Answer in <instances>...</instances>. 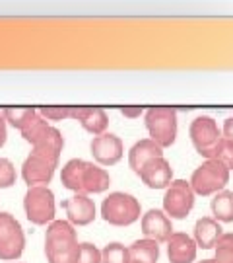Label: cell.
Masks as SVG:
<instances>
[{"label": "cell", "instance_id": "484cf974", "mask_svg": "<svg viewBox=\"0 0 233 263\" xmlns=\"http://www.w3.org/2000/svg\"><path fill=\"white\" fill-rule=\"evenodd\" d=\"M214 263H233V234L224 232L214 246Z\"/></svg>", "mask_w": 233, "mask_h": 263}, {"label": "cell", "instance_id": "ba28073f", "mask_svg": "<svg viewBox=\"0 0 233 263\" xmlns=\"http://www.w3.org/2000/svg\"><path fill=\"white\" fill-rule=\"evenodd\" d=\"M188 135H190V141L195 144L196 152L204 158H208V154L222 139V131L210 115H198L195 121L190 123Z\"/></svg>", "mask_w": 233, "mask_h": 263}, {"label": "cell", "instance_id": "d6a6232c", "mask_svg": "<svg viewBox=\"0 0 233 263\" xmlns=\"http://www.w3.org/2000/svg\"><path fill=\"white\" fill-rule=\"evenodd\" d=\"M6 137H8V127H6V121H4V115H2V111H0V148L4 146Z\"/></svg>", "mask_w": 233, "mask_h": 263}, {"label": "cell", "instance_id": "e0dca14e", "mask_svg": "<svg viewBox=\"0 0 233 263\" xmlns=\"http://www.w3.org/2000/svg\"><path fill=\"white\" fill-rule=\"evenodd\" d=\"M111 185V176L107 174L105 168H99L92 162H88L82 176V193L84 195H95V193H103Z\"/></svg>", "mask_w": 233, "mask_h": 263}, {"label": "cell", "instance_id": "2e32d148", "mask_svg": "<svg viewBox=\"0 0 233 263\" xmlns=\"http://www.w3.org/2000/svg\"><path fill=\"white\" fill-rule=\"evenodd\" d=\"M161 156H163L161 146H158L152 139H142L129 151V166L132 168L134 174H138L146 162L154 158H161Z\"/></svg>", "mask_w": 233, "mask_h": 263}, {"label": "cell", "instance_id": "5b68a950", "mask_svg": "<svg viewBox=\"0 0 233 263\" xmlns=\"http://www.w3.org/2000/svg\"><path fill=\"white\" fill-rule=\"evenodd\" d=\"M24 211L29 222L37 226L51 224L55 220V195L47 185L29 187L24 197Z\"/></svg>", "mask_w": 233, "mask_h": 263}, {"label": "cell", "instance_id": "8992f818", "mask_svg": "<svg viewBox=\"0 0 233 263\" xmlns=\"http://www.w3.org/2000/svg\"><path fill=\"white\" fill-rule=\"evenodd\" d=\"M196 195L186 179H173L163 195V213L173 220L186 218L195 207Z\"/></svg>", "mask_w": 233, "mask_h": 263}, {"label": "cell", "instance_id": "4316f807", "mask_svg": "<svg viewBox=\"0 0 233 263\" xmlns=\"http://www.w3.org/2000/svg\"><path fill=\"white\" fill-rule=\"evenodd\" d=\"M76 263H101V250L92 242L78 244V255Z\"/></svg>", "mask_w": 233, "mask_h": 263}, {"label": "cell", "instance_id": "7402d4cb", "mask_svg": "<svg viewBox=\"0 0 233 263\" xmlns=\"http://www.w3.org/2000/svg\"><path fill=\"white\" fill-rule=\"evenodd\" d=\"M82 127H84L90 135H93V137H99L103 133H107L109 117H107L105 109H101V107H92L90 113L86 115V119L82 121Z\"/></svg>", "mask_w": 233, "mask_h": 263}, {"label": "cell", "instance_id": "8fae6325", "mask_svg": "<svg viewBox=\"0 0 233 263\" xmlns=\"http://www.w3.org/2000/svg\"><path fill=\"white\" fill-rule=\"evenodd\" d=\"M62 209L66 211L68 222L72 226L92 224L97 216L93 199H90V195H84V193H76L70 199L62 201Z\"/></svg>", "mask_w": 233, "mask_h": 263}, {"label": "cell", "instance_id": "30bf717a", "mask_svg": "<svg viewBox=\"0 0 233 263\" xmlns=\"http://www.w3.org/2000/svg\"><path fill=\"white\" fill-rule=\"evenodd\" d=\"M142 234L146 240H154L158 244L167 242L173 234V222L163 211L150 209L146 215H142Z\"/></svg>", "mask_w": 233, "mask_h": 263}, {"label": "cell", "instance_id": "5bb4252c", "mask_svg": "<svg viewBox=\"0 0 233 263\" xmlns=\"http://www.w3.org/2000/svg\"><path fill=\"white\" fill-rule=\"evenodd\" d=\"M165 244H167V257L171 263H193L196 259L195 240L185 232H173Z\"/></svg>", "mask_w": 233, "mask_h": 263}, {"label": "cell", "instance_id": "cb8c5ba5", "mask_svg": "<svg viewBox=\"0 0 233 263\" xmlns=\"http://www.w3.org/2000/svg\"><path fill=\"white\" fill-rule=\"evenodd\" d=\"M206 160H220L225 168L231 172L233 170V141H227V139H220L218 144H216L212 152L208 154Z\"/></svg>", "mask_w": 233, "mask_h": 263}, {"label": "cell", "instance_id": "603a6c76", "mask_svg": "<svg viewBox=\"0 0 233 263\" xmlns=\"http://www.w3.org/2000/svg\"><path fill=\"white\" fill-rule=\"evenodd\" d=\"M49 127H51V125H49V123H47L45 119L37 113V117H35V119H33V121L29 123L28 127L22 131V137H24V141H28L31 146H35V144H37V142L47 135Z\"/></svg>", "mask_w": 233, "mask_h": 263}, {"label": "cell", "instance_id": "52a82bcc", "mask_svg": "<svg viewBox=\"0 0 233 263\" xmlns=\"http://www.w3.org/2000/svg\"><path fill=\"white\" fill-rule=\"evenodd\" d=\"M26 234L18 220L10 213H0V259L16 261L24 254Z\"/></svg>", "mask_w": 233, "mask_h": 263}, {"label": "cell", "instance_id": "f546056e", "mask_svg": "<svg viewBox=\"0 0 233 263\" xmlns=\"http://www.w3.org/2000/svg\"><path fill=\"white\" fill-rule=\"evenodd\" d=\"M90 109L92 107H84V105H78V107H68V119H74V121H84L86 115L90 113Z\"/></svg>", "mask_w": 233, "mask_h": 263}, {"label": "cell", "instance_id": "d4e9b609", "mask_svg": "<svg viewBox=\"0 0 233 263\" xmlns=\"http://www.w3.org/2000/svg\"><path fill=\"white\" fill-rule=\"evenodd\" d=\"M101 263H129V248L121 242H109L101 250Z\"/></svg>", "mask_w": 233, "mask_h": 263}, {"label": "cell", "instance_id": "9a60e30c", "mask_svg": "<svg viewBox=\"0 0 233 263\" xmlns=\"http://www.w3.org/2000/svg\"><path fill=\"white\" fill-rule=\"evenodd\" d=\"M222 234H224V228H222V224L218 220H214L212 216H202V218L196 220L195 238L193 240H195L196 248L212 250Z\"/></svg>", "mask_w": 233, "mask_h": 263}, {"label": "cell", "instance_id": "277c9868", "mask_svg": "<svg viewBox=\"0 0 233 263\" xmlns=\"http://www.w3.org/2000/svg\"><path fill=\"white\" fill-rule=\"evenodd\" d=\"M144 123L150 139L161 148L177 141V109L173 107H150L144 111Z\"/></svg>", "mask_w": 233, "mask_h": 263}, {"label": "cell", "instance_id": "44dd1931", "mask_svg": "<svg viewBox=\"0 0 233 263\" xmlns=\"http://www.w3.org/2000/svg\"><path fill=\"white\" fill-rule=\"evenodd\" d=\"M2 115H4L6 125H12L14 129L24 131L29 123L37 117V109L35 107H6Z\"/></svg>", "mask_w": 233, "mask_h": 263}, {"label": "cell", "instance_id": "83f0119b", "mask_svg": "<svg viewBox=\"0 0 233 263\" xmlns=\"http://www.w3.org/2000/svg\"><path fill=\"white\" fill-rule=\"evenodd\" d=\"M16 183V168L8 158H0V189H8Z\"/></svg>", "mask_w": 233, "mask_h": 263}, {"label": "cell", "instance_id": "3957f363", "mask_svg": "<svg viewBox=\"0 0 233 263\" xmlns=\"http://www.w3.org/2000/svg\"><path fill=\"white\" fill-rule=\"evenodd\" d=\"M188 183L195 191V195L210 197V195L224 191L225 185L229 183V170L220 160H206L193 172Z\"/></svg>", "mask_w": 233, "mask_h": 263}, {"label": "cell", "instance_id": "836d02e7", "mask_svg": "<svg viewBox=\"0 0 233 263\" xmlns=\"http://www.w3.org/2000/svg\"><path fill=\"white\" fill-rule=\"evenodd\" d=\"M198 263H214V259H202V261H198Z\"/></svg>", "mask_w": 233, "mask_h": 263}, {"label": "cell", "instance_id": "ffe728a7", "mask_svg": "<svg viewBox=\"0 0 233 263\" xmlns=\"http://www.w3.org/2000/svg\"><path fill=\"white\" fill-rule=\"evenodd\" d=\"M210 209H212V218L218 220V222H233V191H220L216 193L212 203H210Z\"/></svg>", "mask_w": 233, "mask_h": 263}, {"label": "cell", "instance_id": "1f68e13d", "mask_svg": "<svg viewBox=\"0 0 233 263\" xmlns=\"http://www.w3.org/2000/svg\"><path fill=\"white\" fill-rule=\"evenodd\" d=\"M222 131V137L227 139V141H233V117H227L224 121V127L220 129Z\"/></svg>", "mask_w": 233, "mask_h": 263}, {"label": "cell", "instance_id": "ac0fdd59", "mask_svg": "<svg viewBox=\"0 0 233 263\" xmlns=\"http://www.w3.org/2000/svg\"><path fill=\"white\" fill-rule=\"evenodd\" d=\"M159 244L154 240H136L129 246V263H158Z\"/></svg>", "mask_w": 233, "mask_h": 263}, {"label": "cell", "instance_id": "d6986e66", "mask_svg": "<svg viewBox=\"0 0 233 263\" xmlns=\"http://www.w3.org/2000/svg\"><path fill=\"white\" fill-rule=\"evenodd\" d=\"M88 166L86 160L72 158L65 164V168L60 172V181L66 189L74 191V193H82V176H84V170Z\"/></svg>", "mask_w": 233, "mask_h": 263}, {"label": "cell", "instance_id": "f1b7e54d", "mask_svg": "<svg viewBox=\"0 0 233 263\" xmlns=\"http://www.w3.org/2000/svg\"><path fill=\"white\" fill-rule=\"evenodd\" d=\"M37 113L45 119L47 123L49 121H65L68 119V105H60V107H53V105H49V107H41L37 109Z\"/></svg>", "mask_w": 233, "mask_h": 263}, {"label": "cell", "instance_id": "6da1fadb", "mask_svg": "<svg viewBox=\"0 0 233 263\" xmlns=\"http://www.w3.org/2000/svg\"><path fill=\"white\" fill-rule=\"evenodd\" d=\"M45 255L49 263H76L78 236L68 220H53L47 226Z\"/></svg>", "mask_w": 233, "mask_h": 263}, {"label": "cell", "instance_id": "7a4b0ae2", "mask_svg": "<svg viewBox=\"0 0 233 263\" xmlns=\"http://www.w3.org/2000/svg\"><path fill=\"white\" fill-rule=\"evenodd\" d=\"M142 215L138 199L131 193L115 191L109 193L101 203V216L111 226H131Z\"/></svg>", "mask_w": 233, "mask_h": 263}, {"label": "cell", "instance_id": "9c48e42d", "mask_svg": "<svg viewBox=\"0 0 233 263\" xmlns=\"http://www.w3.org/2000/svg\"><path fill=\"white\" fill-rule=\"evenodd\" d=\"M90 151H92L93 160L99 166H115L122 158L124 144H122V141L117 135L103 133L99 137H93L92 144H90Z\"/></svg>", "mask_w": 233, "mask_h": 263}, {"label": "cell", "instance_id": "4fadbf2b", "mask_svg": "<svg viewBox=\"0 0 233 263\" xmlns=\"http://www.w3.org/2000/svg\"><path fill=\"white\" fill-rule=\"evenodd\" d=\"M55 170L56 168H53L43 158H39L35 154H29L28 158L24 160V166H22V178L29 187L47 185V183H51V179L55 176Z\"/></svg>", "mask_w": 233, "mask_h": 263}, {"label": "cell", "instance_id": "7c38bea8", "mask_svg": "<svg viewBox=\"0 0 233 263\" xmlns=\"http://www.w3.org/2000/svg\"><path fill=\"white\" fill-rule=\"evenodd\" d=\"M142 183L150 189H167L169 183L173 181V168L167 160L154 158L144 164V168L138 172Z\"/></svg>", "mask_w": 233, "mask_h": 263}, {"label": "cell", "instance_id": "4dcf8cb0", "mask_svg": "<svg viewBox=\"0 0 233 263\" xmlns=\"http://www.w3.org/2000/svg\"><path fill=\"white\" fill-rule=\"evenodd\" d=\"M122 117H129V119H138L140 115H144L142 107H121Z\"/></svg>", "mask_w": 233, "mask_h": 263}]
</instances>
